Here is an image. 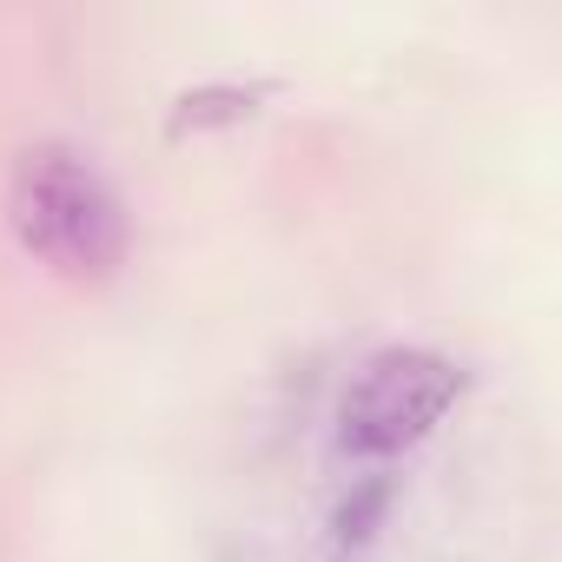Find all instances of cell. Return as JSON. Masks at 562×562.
<instances>
[{
	"instance_id": "cell-1",
	"label": "cell",
	"mask_w": 562,
	"mask_h": 562,
	"mask_svg": "<svg viewBox=\"0 0 562 562\" xmlns=\"http://www.w3.org/2000/svg\"><path fill=\"white\" fill-rule=\"evenodd\" d=\"M21 251H34L67 285H106L126 265V205L106 172L74 146H27L8 186Z\"/></svg>"
},
{
	"instance_id": "cell-2",
	"label": "cell",
	"mask_w": 562,
	"mask_h": 562,
	"mask_svg": "<svg viewBox=\"0 0 562 562\" xmlns=\"http://www.w3.org/2000/svg\"><path fill=\"white\" fill-rule=\"evenodd\" d=\"M457 397H463V371L450 358L417 351V345L378 351L338 404V450L364 457V463L397 457V450L424 443Z\"/></svg>"
},
{
	"instance_id": "cell-3",
	"label": "cell",
	"mask_w": 562,
	"mask_h": 562,
	"mask_svg": "<svg viewBox=\"0 0 562 562\" xmlns=\"http://www.w3.org/2000/svg\"><path fill=\"white\" fill-rule=\"evenodd\" d=\"M384 509H391V483H384V476H378V483H358V490L338 503V516H331V562L358 555V549L371 542V529H378Z\"/></svg>"
},
{
	"instance_id": "cell-4",
	"label": "cell",
	"mask_w": 562,
	"mask_h": 562,
	"mask_svg": "<svg viewBox=\"0 0 562 562\" xmlns=\"http://www.w3.org/2000/svg\"><path fill=\"white\" fill-rule=\"evenodd\" d=\"M251 100H258L251 87H199V93L179 100V120L172 126L186 133V126H205V120H238V113H251Z\"/></svg>"
}]
</instances>
